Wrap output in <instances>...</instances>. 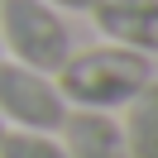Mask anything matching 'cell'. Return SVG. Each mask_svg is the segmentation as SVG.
Listing matches in <instances>:
<instances>
[{
	"label": "cell",
	"mask_w": 158,
	"mask_h": 158,
	"mask_svg": "<svg viewBox=\"0 0 158 158\" xmlns=\"http://www.w3.org/2000/svg\"><path fill=\"white\" fill-rule=\"evenodd\" d=\"M0 134H5V120H0Z\"/></svg>",
	"instance_id": "9c48e42d"
},
{
	"label": "cell",
	"mask_w": 158,
	"mask_h": 158,
	"mask_svg": "<svg viewBox=\"0 0 158 158\" xmlns=\"http://www.w3.org/2000/svg\"><path fill=\"white\" fill-rule=\"evenodd\" d=\"M67 101H62L58 81L48 72H34L24 62H0V120H10L15 129H39V134H58Z\"/></svg>",
	"instance_id": "3957f363"
},
{
	"label": "cell",
	"mask_w": 158,
	"mask_h": 158,
	"mask_svg": "<svg viewBox=\"0 0 158 158\" xmlns=\"http://www.w3.org/2000/svg\"><path fill=\"white\" fill-rule=\"evenodd\" d=\"M0 158H67L53 134L39 129H5L0 134Z\"/></svg>",
	"instance_id": "52a82bcc"
},
{
	"label": "cell",
	"mask_w": 158,
	"mask_h": 158,
	"mask_svg": "<svg viewBox=\"0 0 158 158\" xmlns=\"http://www.w3.org/2000/svg\"><path fill=\"white\" fill-rule=\"evenodd\" d=\"M43 5H62V10H86L91 0H43Z\"/></svg>",
	"instance_id": "ba28073f"
},
{
	"label": "cell",
	"mask_w": 158,
	"mask_h": 158,
	"mask_svg": "<svg viewBox=\"0 0 158 158\" xmlns=\"http://www.w3.org/2000/svg\"><path fill=\"white\" fill-rule=\"evenodd\" d=\"M53 77H58V91H62L67 106H77V110H120L144 81H153V62H148V53L110 43V48L67 53V62Z\"/></svg>",
	"instance_id": "6da1fadb"
},
{
	"label": "cell",
	"mask_w": 158,
	"mask_h": 158,
	"mask_svg": "<svg viewBox=\"0 0 158 158\" xmlns=\"http://www.w3.org/2000/svg\"><path fill=\"white\" fill-rule=\"evenodd\" d=\"M58 134L67 158H129L120 120H110V110H67Z\"/></svg>",
	"instance_id": "5b68a950"
},
{
	"label": "cell",
	"mask_w": 158,
	"mask_h": 158,
	"mask_svg": "<svg viewBox=\"0 0 158 158\" xmlns=\"http://www.w3.org/2000/svg\"><path fill=\"white\" fill-rule=\"evenodd\" d=\"M125 148L129 158H158V77L144 81L134 96L125 101Z\"/></svg>",
	"instance_id": "8992f818"
},
{
	"label": "cell",
	"mask_w": 158,
	"mask_h": 158,
	"mask_svg": "<svg viewBox=\"0 0 158 158\" xmlns=\"http://www.w3.org/2000/svg\"><path fill=\"white\" fill-rule=\"evenodd\" d=\"M86 15L110 43L148 58L158 53V0H91Z\"/></svg>",
	"instance_id": "277c9868"
},
{
	"label": "cell",
	"mask_w": 158,
	"mask_h": 158,
	"mask_svg": "<svg viewBox=\"0 0 158 158\" xmlns=\"http://www.w3.org/2000/svg\"><path fill=\"white\" fill-rule=\"evenodd\" d=\"M0 39L15 62L48 72V77L72 53V34L62 24V15L43 0H0Z\"/></svg>",
	"instance_id": "7a4b0ae2"
}]
</instances>
